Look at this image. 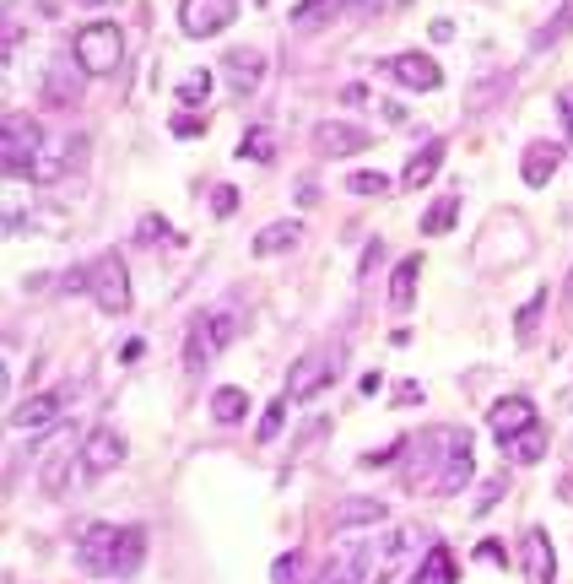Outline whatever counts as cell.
<instances>
[{
	"instance_id": "17",
	"label": "cell",
	"mask_w": 573,
	"mask_h": 584,
	"mask_svg": "<svg viewBox=\"0 0 573 584\" xmlns=\"http://www.w3.org/2000/svg\"><path fill=\"white\" fill-rule=\"evenodd\" d=\"M292 244H303V222H265L255 233V255H287Z\"/></svg>"
},
{
	"instance_id": "5",
	"label": "cell",
	"mask_w": 573,
	"mask_h": 584,
	"mask_svg": "<svg viewBox=\"0 0 573 584\" xmlns=\"http://www.w3.org/2000/svg\"><path fill=\"white\" fill-rule=\"evenodd\" d=\"M336 368H341V352H330V347L298 357V363H292V374H287V395H292V401H314V395L330 384Z\"/></svg>"
},
{
	"instance_id": "36",
	"label": "cell",
	"mask_w": 573,
	"mask_h": 584,
	"mask_svg": "<svg viewBox=\"0 0 573 584\" xmlns=\"http://www.w3.org/2000/svg\"><path fill=\"white\" fill-rule=\"evenodd\" d=\"M271 579H276V584H298V579H303V557H298V552L276 557V563H271Z\"/></svg>"
},
{
	"instance_id": "6",
	"label": "cell",
	"mask_w": 573,
	"mask_h": 584,
	"mask_svg": "<svg viewBox=\"0 0 573 584\" xmlns=\"http://www.w3.org/2000/svg\"><path fill=\"white\" fill-rule=\"evenodd\" d=\"M119 536H125V530H114V525H87V530H82V547H76V563H82V574H92V579H109V574H114V563H119Z\"/></svg>"
},
{
	"instance_id": "23",
	"label": "cell",
	"mask_w": 573,
	"mask_h": 584,
	"mask_svg": "<svg viewBox=\"0 0 573 584\" xmlns=\"http://www.w3.org/2000/svg\"><path fill=\"white\" fill-rule=\"evenodd\" d=\"M455 579H460V563H455V552L449 547H433L428 563L417 568V584H455Z\"/></svg>"
},
{
	"instance_id": "9",
	"label": "cell",
	"mask_w": 573,
	"mask_h": 584,
	"mask_svg": "<svg viewBox=\"0 0 573 584\" xmlns=\"http://www.w3.org/2000/svg\"><path fill=\"white\" fill-rule=\"evenodd\" d=\"M60 411H65V395L60 390H44V395H28V401H22L17 411H11V428L17 433H49L60 422Z\"/></svg>"
},
{
	"instance_id": "10",
	"label": "cell",
	"mask_w": 573,
	"mask_h": 584,
	"mask_svg": "<svg viewBox=\"0 0 573 584\" xmlns=\"http://www.w3.org/2000/svg\"><path fill=\"white\" fill-rule=\"evenodd\" d=\"M471 476H476V460H471V438L455 433L449 438V460H444V471L433 476V493L438 498H455L460 487H471Z\"/></svg>"
},
{
	"instance_id": "7",
	"label": "cell",
	"mask_w": 573,
	"mask_h": 584,
	"mask_svg": "<svg viewBox=\"0 0 573 584\" xmlns=\"http://www.w3.org/2000/svg\"><path fill=\"white\" fill-rule=\"evenodd\" d=\"M238 17V0H179V28L190 38H211Z\"/></svg>"
},
{
	"instance_id": "15",
	"label": "cell",
	"mask_w": 573,
	"mask_h": 584,
	"mask_svg": "<svg viewBox=\"0 0 573 584\" xmlns=\"http://www.w3.org/2000/svg\"><path fill=\"white\" fill-rule=\"evenodd\" d=\"M373 579V547H346L336 563L319 574V584H368Z\"/></svg>"
},
{
	"instance_id": "11",
	"label": "cell",
	"mask_w": 573,
	"mask_h": 584,
	"mask_svg": "<svg viewBox=\"0 0 573 584\" xmlns=\"http://www.w3.org/2000/svg\"><path fill=\"white\" fill-rule=\"evenodd\" d=\"M368 141H373L368 130L363 125H346V119H325V125L314 130V146L325 157H352V152H363Z\"/></svg>"
},
{
	"instance_id": "21",
	"label": "cell",
	"mask_w": 573,
	"mask_h": 584,
	"mask_svg": "<svg viewBox=\"0 0 573 584\" xmlns=\"http://www.w3.org/2000/svg\"><path fill=\"white\" fill-rule=\"evenodd\" d=\"M417 271H422V260H417V255L395 265V276H390V309H395V314H406V309H411V298H417Z\"/></svg>"
},
{
	"instance_id": "41",
	"label": "cell",
	"mask_w": 573,
	"mask_h": 584,
	"mask_svg": "<svg viewBox=\"0 0 573 584\" xmlns=\"http://www.w3.org/2000/svg\"><path fill=\"white\" fill-rule=\"evenodd\" d=\"M201 130H206V119H195V114H179V119H173V136H184V141L201 136Z\"/></svg>"
},
{
	"instance_id": "19",
	"label": "cell",
	"mask_w": 573,
	"mask_h": 584,
	"mask_svg": "<svg viewBox=\"0 0 573 584\" xmlns=\"http://www.w3.org/2000/svg\"><path fill=\"white\" fill-rule=\"evenodd\" d=\"M503 455H509L514 466H536V460L546 455V428H541V422H536V428H525V433L503 438Z\"/></svg>"
},
{
	"instance_id": "25",
	"label": "cell",
	"mask_w": 573,
	"mask_h": 584,
	"mask_svg": "<svg viewBox=\"0 0 573 584\" xmlns=\"http://www.w3.org/2000/svg\"><path fill=\"white\" fill-rule=\"evenodd\" d=\"M228 71H233L238 92H249V87L260 82V71H265V55H260V49H233V55H228Z\"/></svg>"
},
{
	"instance_id": "34",
	"label": "cell",
	"mask_w": 573,
	"mask_h": 584,
	"mask_svg": "<svg viewBox=\"0 0 573 584\" xmlns=\"http://www.w3.org/2000/svg\"><path fill=\"white\" fill-rule=\"evenodd\" d=\"M573 33V0H568V6L563 11H557V17L552 22H546V28H541V38H536V49H546V44H557V38H568Z\"/></svg>"
},
{
	"instance_id": "1",
	"label": "cell",
	"mask_w": 573,
	"mask_h": 584,
	"mask_svg": "<svg viewBox=\"0 0 573 584\" xmlns=\"http://www.w3.org/2000/svg\"><path fill=\"white\" fill-rule=\"evenodd\" d=\"M238 336V314L233 309H206L190 320V336H184V368L190 374H201V368H211L222 352L233 347Z\"/></svg>"
},
{
	"instance_id": "38",
	"label": "cell",
	"mask_w": 573,
	"mask_h": 584,
	"mask_svg": "<svg viewBox=\"0 0 573 584\" xmlns=\"http://www.w3.org/2000/svg\"><path fill=\"white\" fill-rule=\"evenodd\" d=\"M503 487H509V476H492V482L482 487V498H476V509H471V514H487V509H492V503H498V498H503Z\"/></svg>"
},
{
	"instance_id": "31",
	"label": "cell",
	"mask_w": 573,
	"mask_h": 584,
	"mask_svg": "<svg viewBox=\"0 0 573 584\" xmlns=\"http://www.w3.org/2000/svg\"><path fill=\"white\" fill-rule=\"evenodd\" d=\"M287 401H292V395H276V401L265 406V417H260V428H255V433L265 438V444H271V438L282 433V422H287Z\"/></svg>"
},
{
	"instance_id": "30",
	"label": "cell",
	"mask_w": 573,
	"mask_h": 584,
	"mask_svg": "<svg viewBox=\"0 0 573 584\" xmlns=\"http://www.w3.org/2000/svg\"><path fill=\"white\" fill-rule=\"evenodd\" d=\"M65 466H71V449H55V455H49V466H44V493L49 498L65 493Z\"/></svg>"
},
{
	"instance_id": "42",
	"label": "cell",
	"mask_w": 573,
	"mask_h": 584,
	"mask_svg": "<svg viewBox=\"0 0 573 584\" xmlns=\"http://www.w3.org/2000/svg\"><path fill=\"white\" fill-rule=\"evenodd\" d=\"M476 557H482V563H503V541H482Z\"/></svg>"
},
{
	"instance_id": "29",
	"label": "cell",
	"mask_w": 573,
	"mask_h": 584,
	"mask_svg": "<svg viewBox=\"0 0 573 584\" xmlns=\"http://www.w3.org/2000/svg\"><path fill=\"white\" fill-rule=\"evenodd\" d=\"M455 217H460V195H449V201H438L428 217H422V233H428V238L449 233V228H455Z\"/></svg>"
},
{
	"instance_id": "39",
	"label": "cell",
	"mask_w": 573,
	"mask_h": 584,
	"mask_svg": "<svg viewBox=\"0 0 573 584\" xmlns=\"http://www.w3.org/2000/svg\"><path fill=\"white\" fill-rule=\"evenodd\" d=\"M136 238H146V244H152V238H173V228H168L163 217H141V222H136Z\"/></svg>"
},
{
	"instance_id": "26",
	"label": "cell",
	"mask_w": 573,
	"mask_h": 584,
	"mask_svg": "<svg viewBox=\"0 0 573 584\" xmlns=\"http://www.w3.org/2000/svg\"><path fill=\"white\" fill-rule=\"evenodd\" d=\"M146 563V530L130 525L125 536H119V563H114V574L125 579V574H136V568Z\"/></svg>"
},
{
	"instance_id": "4",
	"label": "cell",
	"mask_w": 573,
	"mask_h": 584,
	"mask_svg": "<svg viewBox=\"0 0 573 584\" xmlns=\"http://www.w3.org/2000/svg\"><path fill=\"white\" fill-rule=\"evenodd\" d=\"M87 271H92L87 292L98 298V309L103 314H125L130 309V271H125V260H119V255H98Z\"/></svg>"
},
{
	"instance_id": "46",
	"label": "cell",
	"mask_w": 573,
	"mask_h": 584,
	"mask_svg": "<svg viewBox=\"0 0 573 584\" xmlns=\"http://www.w3.org/2000/svg\"><path fill=\"white\" fill-rule=\"evenodd\" d=\"M395 6H406V0H395Z\"/></svg>"
},
{
	"instance_id": "3",
	"label": "cell",
	"mask_w": 573,
	"mask_h": 584,
	"mask_svg": "<svg viewBox=\"0 0 573 584\" xmlns=\"http://www.w3.org/2000/svg\"><path fill=\"white\" fill-rule=\"evenodd\" d=\"M38 125L28 114H6V125H0V163H6V174L17 179V174H33V163H38Z\"/></svg>"
},
{
	"instance_id": "18",
	"label": "cell",
	"mask_w": 573,
	"mask_h": 584,
	"mask_svg": "<svg viewBox=\"0 0 573 584\" xmlns=\"http://www.w3.org/2000/svg\"><path fill=\"white\" fill-rule=\"evenodd\" d=\"M444 152H449L444 141H428V146H422V152L406 163V174H401V184H406V190H422V184H428V179L438 174V163H444Z\"/></svg>"
},
{
	"instance_id": "2",
	"label": "cell",
	"mask_w": 573,
	"mask_h": 584,
	"mask_svg": "<svg viewBox=\"0 0 573 584\" xmlns=\"http://www.w3.org/2000/svg\"><path fill=\"white\" fill-rule=\"evenodd\" d=\"M71 55H76V65H82L87 76H114L119 60H125V33H119L114 22H92V28L76 33Z\"/></svg>"
},
{
	"instance_id": "32",
	"label": "cell",
	"mask_w": 573,
	"mask_h": 584,
	"mask_svg": "<svg viewBox=\"0 0 573 584\" xmlns=\"http://www.w3.org/2000/svg\"><path fill=\"white\" fill-rule=\"evenodd\" d=\"M65 174V152H38V163H33V184H55Z\"/></svg>"
},
{
	"instance_id": "20",
	"label": "cell",
	"mask_w": 573,
	"mask_h": 584,
	"mask_svg": "<svg viewBox=\"0 0 573 584\" xmlns=\"http://www.w3.org/2000/svg\"><path fill=\"white\" fill-rule=\"evenodd\" d=\"M384 520V503L379 498H346L341 514L330 520V530H357V525H379Z\"/></svg>"
},
{
	"instance_id": "8",
	"label": "cell",
	"mask_w": 573,
	"mask_h": 584,
	"mask_svg": "<svg viewBox=\"0 0 573 584\" xmlns=\"http://www.w3.org/2000/svg\"><path fill=\"white\" fill-rule=\"evenodd\" d=\"M379 71L390 76V82L411 87V92H438V82H444V71H438L428 55H417V49H411V55H390Z\"/></svg>"
},
{
	"instance_id": "14",
	"label": "cell",
	"mask_w": 573,
	"mask_h": 584,
	"mask_svg": "<svg viewBox=\"0 0 573 584\" xmlns=\"http://www.w3.org/2000/svg\"><path fill=\"white\" fill-rule=\"evenodd\" d=\"M557 163H563V141H530L525 163H519V179H525L530 190H541V184L557 174Z\"/></svg>"
},
{
	"instance_id": "24",
	"label": "cell",
	"mask_w": 573,
	"mask_h": 584,
	"mask_svg": "<svg viewBox=\"0 0 573 584\" xmlns=\"http://www.w3.org/2000/svg\"><path fill=\"white\" fill-rule=\"evenodd\" d=\"M244 411H249V395L238 390V384H222V390L211 395V417L228 422V428H233V422H244Z\"/></svg>"
},
{
	"instance_id": "13",
	"label": "cell",
	"mask_w": 573,
	"mask_h": 584,
	"mask_svg": "<svg viewBox=\"0 0 573 584\" xmlns=\"http://www.w3.org/2000/svg\"><path fill=\"white\" fill-rule=\"evenodd\" d=\"M119 460H125V438H119L109 422H103V428H92L87 444H82V466L87 471H114Z\"/></svg>"
},
{
	"instance_id": "28",
	"label": "cell",
	"mask_w": 573,
	"mask_h": 584,
	"mask_svg": "<svg viewBox=\"0 0 573 584\" xmlns=\"http://www.w3.org/2000/svg\"><path fill=\"white\" fill-rule=\"evenodd\" d=\"M76 92H82V82H76L65 65H55V71H49V82H44V98L55 103V109H65V103H76Z\"/></svg>"
},
{
	"instance_id": "37",
	"label": "cell",
	"mask_w": 573,
	"mask_h": 584,
	"mask_svg": "<svg viewBox=\"0 0 573 584\" xmlns=\"http://www.w3.org/2000/svg\"><path fill=\"white\" fill-rule=\"evenodd\" d=\"M211 211H217V217H233V211H238V190H233V184H217V190H211Z\"/></svg>"
},
{
	"instance_id": "35",
	"label": "cell",
	"mask_w": 573,
	"mask_h": 584,
	"mask_svg": "<svg viewBox=\"0 0 573 584\" xmlns=\"http://www.w3.org/2000/svg\"><path fill=\"white\" fill-rule=\"evenodd\" d=\"M346 190H352V195H384V190H390V179H384V174H368V168H357V174L346 179Z\"/></svg>"
},
{
	"instance_id": "22",
	"label": "cell",
	"mask_w": 573,
	"mask_h": 584,
	"mask_svg": "<svg viewBox=\"0 0 573 584\" xmlns=\"http://www.w3.org/2000/svg\"><path fill=\"white\" fill-rule=\"evenodd\" d=\"M341 6H346V0H298V6L287 11V22H292V28H298V33H314L319 22H330Z\"/></svg>"
},
{
	"instance_id": "16",
	"label": "cell",
	"mask_w": 573,
	"mask_h": 584,
	"mask_svg": "<svg viewBox=\"0 0 573 584\" xmlns=\"http://www.w3.org/2000/svg\"><path fill=\"white\" fill-rule=\"evenodd\" d=\"M525 579L530 584H552L557 579V557H552L546 530H525Z\"/></svg>"
},
{
	"instance_id": "45",
	"label": "cell",
	"mask_w": 573,
	"mask_h": 584,
	"mask_svg": "<svg viewBox=\"0 0 573 584\" xmlns=\"http://www.w3.org/2000/svg\"><path fill=\"white\" fill-rule=\"evenodd\" d=\"M76 6H103V0H76Z\"/></svg>"
},
{
	"instance_id": "33",
	"label": "cell",
	"mask_w": 573,
	"mask_h": 584,
	"mask_svg": "<svg viewBox=\"0 0 573 584\" xmlns=\"http://www.w3.org/2000/svg\"><path fill=\"white\" fill-rule=\"evenodd\" d=\"M211 98V71H190L179 82V103H206Z\"/></svg>"
},
{
	"instance_id": "12",
	"label": "cell",
	"mask_w": 573,
	"mask_h": 584,
	"mask_svg": "<svg viewBox=\"0 0 573 584\" xmlns=\"http://www.w3.org/2000/svg\"><path fill=\"white\" fill-rule=\"evenodd\" d=\"M492 438H514V433H525V428H536V401H530V395H509V401H498L492 406Z\"/></svg>"
},
{
	"instance_id": "27",
	"label": "cell",
	"mask_w": 573,
	"mask_h": 584,
	"mask_svg": "<svg viewBox=\"0 0 573 584\" xmlns=\"http://www.w3.org/2000/svg\"><path fill=\"white\" fill-rule=\"evenodd\" d=\"M238 157H249V163H271V157H276V136H271V125L244 130V141H238Z\"/></svg>"
},
{
	"instance_id": "40",
	"label": "cell",
	"mask_w": 573,
	"mask_h": 584,
	"mask_svg": "<svg viewBox=\"0 0 573 584\" xmlns=\"http://www.w3.org/2000/svg\"><path fill=\"white\" fill-rule=\"evenodd\" d=\"M541 309H546V292H536V298H530L525 309H519V320H514V325H519V330H530V325H536V314H541Z\"/></svg>"
},
{
	"instance_id": "44",
	"label": "cell",
	"mask_w": 573,
	"mask_h": 584,
	"mask_svg": "<svg viewBox=\"0 0 573 584\" xmlns=\"http://www.w3.org/2000/svg\"><path fill=\"white\" fill-rule=\"evenodd\" d=\"M563 114H568V130H573V92H563Z\"/></svg>"
},
{
	"instance_id": "43",
	"label": "cell",
	"mask_w": 573,
	"mask_h": 584,
	"mask_svg": "<svg viewBox=\"0 0 573 584\" xmlns=\"http://www.w3.org/2000/svg\"><path fill=\"white\" fill-rule=\"evenodd\" d=\"M357 11H384V6H395V0H352Z\"/></svg>"
}]
</instances>
